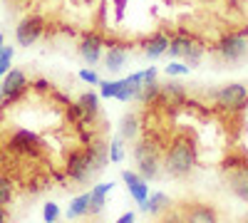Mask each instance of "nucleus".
<instances>
[{"mask_svg":"<svg viewBox=\"0 0 248 223\" xmlns=\"http://www.w3.org/2000/svg\"><path fill=\"white\" fill-rule=\"evenodd\" d=\"M214 99L218 102V107H226V109H243L248 104V89L238 82L233 85H223L214 92Z\"/></svg>","mask_w":248,"mask_h":223,"instance_id":"obj_6","label":"nucleus"},{"mask_svg":"<svg viewBox=\"0 0 248 223\" xmlns=\"http://www.w3.org/2000/svg\"><path fill=\"white\" fill-rule=\"evenodd\" d=\"M134 161H137V166H139V176L144 181H152L156 178L159 174V166H161V156H159V147H156V141H152L149 136L147 139H141L137 141V147H134Z\"/></svg>","mask_w":248,"mask_h":223,"instance_id":"obj_2","label":"nucleus"},{"mask_svg":"<svg viewBox=\"0 0 248 223\" xmlns=\"http://www.w3.org/2000/svg\"><path fill=\"white\" fill-rule=\"evenodd\" d=\"M43 218H45V223H55V221L60 218V208H57V204H47L45 211H43Z\"/></svg>","mask_w":248,"mask_h":223,"instance_id":"obj_30","label":"nucleus"},{"mask_svg":"<svg viewBox=\"0 0 248 223\" xmlns=\"http://www.w3.org/2000/svg\"><path fill=\"white\" fill-rule=\"evenodd\" d=\"M159 223H186L184 208H167L159 216Z\"/></svg>","mask_w":248,"mask_h":223,"instance_id":"obj_25","label":"nucleus"},{"mask_svg":"<svg viewBox=\"0 0 248 223\" xmlns=\"http://www.w3.org/2000/svg\"><path fill=\"white\" fill-rule=\"evenodd\" d=\"M189 65H181V62H169L167 65V74L169 77H181V74H189Z\"/></svg>","mask_w":248,"mask_h":223,"instance_id":"obj_29","label":"nucleus"},{"mask_svg":"<svg viewBox=\"0 0 248 223\" xmlns=\"http://www.w3.org/2000/svg\"><path fill=\"white\" fill-rule=\"evenodd\" d=\"M65 174L70 181H75V184H90V181L99 174L92 164V159H90V151L87 147L85 149H77L67 156V166H65Z\"/></svg>","mask_w":248,"mask_h":223,"instance_id":"obj_3","label":"nucleus"},{"mask_svg":"<svg viewBox=\"0 0 248 223\" xmlns=\"http://www.w3.org/2000/svg\"><path fill=\"white\" fill-rule=\"evenodd\" d=\"M159 92H161V85H156V79H154V82H144L141 89L137 92V99L141 104H152V102L159 99Z\"/></svg>","mask_w":248,"mask_h":223,"instance_id":"obj_23","label":"nucleus"},{"mask_svg":"<svg viewBox=\"0 0 248 223\" xmlns=\"http://www.w3.org/2000/svg\"><path fill=\"white\" fill-rule=\"evenodd\" d=\"M167 50H169V37L164 32H154V35H149L147 40H144V55H147L149 59L161 57Z\"/></svg>","mask_w":248,"mask_h":223,"instance_id":"obj_15","label":"nucleus"},{"mask_svg":"<svg viewBox=\"0 0 248 223\" xmlns=\"http://www.w3.org/2000/svg\"><path fill=\"white\" fill-rule=\"evenodd\" d=\"M112 186H114V184L109 181V184H97V186L90 191V211H87V213L94 216V213H99L102 208H105V196L112 191Z\"/></svg>","mask_w":248,"mask_h":223,"instance_id":"obj_20","label":"nucleus"},{"mask_svg":"<svg viewBox=\"0 0 248 223\" xmlns=\"http://www.w3.org/2000/svg\"><path fill=\"white\" fill-rule=\"evenodd\" d=\"M43 30H45V20L40 17V15H28V17L20 20V25H17V30H15L17 43L23 45V47H30L35 40L43 35Z\"/></svg>","mask_w":248,"mask_h":223,"instance_id":"obj_7","label":"nucleus"},{"mask_svg":"<svg viewBox=\"0 0 248 223\" xmlns=\"http://www.w3.org/2000/svg\"><path fill=\"white\" fill-rule=\"evenodd\" d=\"M144 85V72L129 74L127 79H114V82H99V92L102 97H117L119 102H129V99H137V92Z\"/></svg>","mask_w":248,"mask_h":223,"instance_id":"obj_4","label":"nucleus"},{"mask_svg":"<svg viewBox=\"0 0 248 223\" xmlns=\"http://www.w3.org/2000/svg\"><path fill=\"white\" fill-rule=\"evenodd\" d=\"M159 99H161V102L167 104V107H171V104H184V102H186V92H184L181 85L169 82V85H164V87H161Z\"/></svg>","mask_w":248,"mask_h":223,"instance_id":"obj_18","label":"nucleus"},{"mask_svg":"<svg viewBox=\"0 0 248 223\" xmlns=\"http://www.w3.org/2000/svg\"><path fill=\"white\" fill-rule=\"evenodd\" d=\"M79 79H85V82H90V85H99V77L92 70H82L79 72Z\"/></svg>","mask_w":248,"mask_h":223,"instance_id":"obj_31","label":"nucleus"},{"mask_svg":"<svg viewBox=\"0 0 248 223\" xmlns=\"http://www.w3.org/2000/svg\"><path fill=\"white\" fill-rule=\"evenodd\" d=\"M174 204H171V198L167 196V193H154V196H149L147 198V204H144V206H139L144 213H149V216H161L164 211H167V208H171Z\"/></svg>","mask_w":248,"mask_h":223,"instance_id":"obj_17","label":"nucleus"},{"mask_svg":"<svg viewBox=\"0 0 248 223\" xmlns=\"http://www.w3.org/2000/svg\"><path fill=\"white\" fill-rule=\"evenodd\" d=\"M216 52L223 62H241L248 55V30L243 32H229L218 40Z\"/></svg>","mask_w":248,"mask_h":223,"instance_id":"obj_5","label":"nucleus"},{"mask_svg":"<svg viewBox=\"0 0 248 223\" xmlns=\"http://www.w3.org/2000/svg\"><path fill=\"white\" fill-rule=\"evenodd\" d=\"M186 223H218V213L211 204H189L184 206Z\"/></svg>","mask_w":248,"mask_h":223,"instance_id":"obj_10","label":"nucleus"},{"mask_svg":"<svg viewBox=\"0 0 248 223\" xmlns=\"http://www.w3.org/2000/svg\"><path fill=\"white\" fill-rule=\"evenodd\" d=\"M102 50H105V40H102L97 32H90V35L82 37V43H79V55H82V59H85V62L94 65L97 59L102 57Z\"/></svg>","mask_w":248,"mask_h":223,"instance_id":"obj_11","label":"nucleus"},{"mask_svg":"<svg viewBox=\"0 0 248 223\" xmlns=\"http://www.w3.org/2000/svg\"><path fill=\"white\" fill-rule=\"evenodd\" d=\"M196 166V147L194 141L186 136V134H179L171 139L169 144V151L164 156V171H167L171 178H184L189 176Z\"/></svg>","mask_w":248,"mask_h":223,"instance_id":"obj_1","label":"nucleus"},{"mask_svg":"<svg viewBox=\"0 0 248 223\" xmlns=\"http://www.w3.org/2000/svg\"><path fill=\"white\" fill-rule=\"evenodd\" d=\"M37 136L28 129H20L15 132V136L10 139V149L17 151V154H37Z\"/></svg>","mask_w":248,"mask_h":223,"instance_id":"obj_13","label":"nucleus"},{"mask_svg":"<svg viewBox=\"0 0 248 223\" xmlns=\"http://www.w3.org/2000/svg\"><path fill=\"white\" fill-rule=\"evenodd\" d=\"M0 50H3V35H0Z\"/></svg>","mask_w":248,"mask_h":223,"instance_id":"obj_35","label":"nucleus"},{"mask_svg":"<svg viewBox=\"0 0 248 223\" xmlns=\"http://www.w3.org/2000/svg\"><path fill=\"white\" fill-rule=\"evenodd\" d=\"M114 5H117V20H122V15H124V5H127V0H114Z\"/></svg>","mask_w":248,"mask_h":223,"instance_id":"obj_33","label":"nucleus"},{"mask_svg":"<svg viewBox=\"0 0 248 223\" xmlns=\"http://www.w3.org/2000/svg\"><path fill=\"white\" fill-rule=\"evenodd\" d=\"M10 198H13V181L0 176V206L10 204Z\"/></svg>","mask_w":248,"mask_h":223,"instance_id":"obj_26","label":"nucleus"},{"mask_svg":"<svg viewBox=\"0 0 248 223\" xmlns=\"http://www.w3.org/2000/svg\"><path fill=\"white\" fill-rule=\"evenodd\" d=\"M10 59H13V47H3V50H0V77L8 74Z\"/></svg>","mask_w":248,"mask_h":223,"instance_id":"obj_28","label":"nucleus"},{"mask_svg":"<svg viewBox=\"0 0 248 223\" xmlns=\"http://www.w3.org/2000/svg\"><path fill=\"white\" fill-rule=\"evenodd\" d=\"M28 89V79L25 74L20 72V70H10L3 79V87H0V92H3V102L5 107H10V102H15L17 97H23Z\"/></svg>","mask_w":248,"mask_h":223,"instance_id":"obj_8","label":"nucleus"},{"mask_svg":"<svg viewBox=\"0 0 248 223\" xmlns=\"http://www.w3.org/2000/svg\"><path fill=\"white\" fill-rule=\"evenodd\" d=\"M196 45V37H191L189 32H176L171 40H169V57H186L189 55V50Z\"/></svg>","mask_w":248,"mask_h":223,"instance_id":"obj_14","label":"nucleus"},{"mask_svg":"<svg viewBox=\"0 0 248 223\" xmlns=\"http://www.w3.org/2000/svg\"><path fill=\"white\" fill-rule=\"evenodd\" d=\"M0 223H8V216H5V208L0 206Z\"/></svg>","mask_w":248,"mask_h":223,"instance_id":"obj_34","label":"nucleus"},{"mask_svg":"<svg viewBox=\"0 0 248 223\" xmlns=\"http://www.w3.org/2000/svg\"><path fill=\"white\" fill-rule=\"evenodd\" d=\"M15 3H25V0H15Z\"/></svg>","mask_w":248,"mask_h":223,"instance_id":"obj_36","label":"nucleus"},{"mask_svg":"<svg viewBox=\"0 0 248 223\" xmlns=\"http://www.w3.org/2000/svg\"><path fill=\"white\" fill-rule=\"evenodd\" d=\"M134 218H137V216H134V211H129V213H124V216H119V218H117L114 223H134Z\"/></svg>","mask_w":248,"mask_h":223,"instance_id":"obj_32","label":"nucleus"},{"mask_svg":"<svg viewBox=\"0 0 248 223\" xmlns=\"http://www.w3.org/2000/svg\"><path fill=\"white\" fill-rule=\"evenodd\" d=\"M226 171H229L226 181H229V189L233 191V196H238L241 201H246V204H248V164L236 161V164L229 166Z\"/></svg>","mask_w":248,"mask_h":223,"instance_id":"obj_9","label":"nucleus"},{"mask_svg":"<svg viewBox=\"0 0 248 223\" xmlns=\"http://www.w3.org/2000/svg\"><path fill=\"white\" fill-rule=\"evenodd\" d=\"M124 62H127V50H124L122 45H112L105 55V67L109 72H117V70L124 67Z\"/></svg>","mask_w":248,"mask_h":223,"instance_id":"obj_21","label":"nucleus"},{"mask_svg":"<svg viewBox=\"0 0 248 223\" xmlns=\"http://www.w3.org/2000/svg\"><path fill=\"white\" fill-rule=\"evenodd\" d=\"M122 136H117V139H112L109 141V161H114V164H119V161L124 159V149H122Z\"/></svg>","mask_w":248,"mask_h":223,"instance_id":"obj_27","label":"nucleus"},{"mask_svg":"<svg viewBox=\"0 0 248 223\" xmlns=\"http://www.w3.org/2000/svg\"><path fill=\"white\" fill-rule=\"evenodd\" d=\"M137 132H139L137 114H124L122 117V127H119V136L124 141H132V139H137Z\"/></svg>","mask_w":248,"mask_h":223,"instance_id":"obj_22","label":"nucleus"},{"mask_svg":"<svg viewBox=\"0 0 248 223\" xmlns=\"http://www.w3.org/2000/svg\"><path fill=\"white\" fill-rule=\"evenodd\" d=\"M122 178H124V184H127V189H129V193H132V198L137 201V204L139 206L147 204V198H149L147 181H144L139 174H134V171H122Z\"/></svg>","mask_w":248,"mask_h":223,"instance_id":"obj_12","label":"nucleus"},{"mask_svg":"<svg viewBox=\"0 0 248 223\" xmlns=\"http://www.w3.org/2000/svg\"><path fill=\"white\" fill-rule=\"evenodd\" d=\"M90 211V193H82V196H77L72 204H70V211H67V221H72V218H79V216H85Z\"/></svg>","mask_w":248,"mask_h":223,"instance_id":"obj_24","label":"nucleus"},{"mask_svg":"<svg viewBox=\"0 0 248 223\" xmlns=\"http://www.w3.org/2000/svg\"><path fill=\"white\" fill-rule=\"evenodd\" d=\"M87 151H90V159H92V164H94L97 171H102V169L107 166V161H109V144H105V141H92V139H90Z\"/></svg>","mask_w":248,"mask_h":223,"instance_id":"obj_16","label":"nucleus"},{"mask_svg":"<svg viewBox=\"0 0 248 223\" xmlns=\"http://www.w3.org/2000/svg\"><path fill=\"white\" fill-rule=\"evenodd\" d=\"M77 104L82 109V119H85V121H92L99 114V97L94 92H85V94L77 99Z\"/></svg>","mask_w":248,"mask_h":223,"instance_id":"obj_19","label":"nucleus"}]
</instances>
